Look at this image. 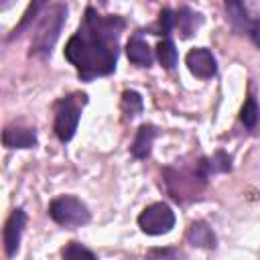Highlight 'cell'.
<instances>
[{
	"label": "cell",
	"instance_id": "cell-7",
	"mask_svg": "<svg viewBox=\"0 0 260 260\" xmlns=\"http://www.w3.org/2000/svg\"><path fill=\"white\" fill-rule=\"evenodd\" d=\"M223 8L230 24L240 35H246L256 47H260V20L252 18L242 0H223Z\"/></svg>",
	"mask_w": 260,
	"mask_h": 260
},
{
	"label": "cell",
	"instance_id": "cell-10",
	"mask_svg": "<svg viewBox=\"0 0 260 260\" xmlns=\"http://www.w3.org/2000/svg\"><path fill=\"white\" fill-rule=\"evenodd\" d=\"M2 142L6 148H32L37 146V132L22 126H6L2 132Z\"/></svg>",
	"mask_w": 260,
	"mask_h": 260
},
{
	"label": "cell",
	"instance_id": "cell-11",
	"mask_svg": "<svg viewBox=\"0 0 260 260\" xmlns=\"http://www.w3.org/2000/svg\"><path fill=\"white\" fill-rule=\"evenodd\" d=\"M185 238L195 248H215L217 246V236L211 230V225L205 223V221H193L189 225Z\"/></svg>",
	"mask_w": 260,
	"mask_h": 260
},
{
	"label": "cell",
	"instance_id": "cell-16",
	"mask_svg": "<svg viewBox=\"0 0 260 260\" xmlns=\"http://www.w3.org/2000/svg\"><path fill=\"white\" fill-rule=\"evenodd\" d=\"M47 2L49 0H32L30 4H28V8L24 10V14H22V18H20V22L14 26V30L10 32V37H8V41H12V39H16V37H20L30 24H32V20L41 14V10L47 6Z\"/></svg>",
	"mask_w": 260,
	"mask_h": 260
},
{
	"label": "cell",
	"instance_id": "cell-14",
	"mask_svg": "<svg viewBox=\"0 0 260 260\" xmlns=\"http://www.w3.org/2000/svg\"><path fill=\"white\" fill-rule=\"evenodd\" d=\"M126 55H128L130 63H134V65H138V67H150V65H152V59H154L150 47H148L138 35L128 41V45H126Z\"/></svg>",
	"mask_w": 260,
	"mask_h": 260
},
{
	"label": "cell",
	"instance_id": "cell-1",
	"mask_svg": "<svg viewBox=\"0 0 260 260\" xmlns=\"http://www.w3.org/2000/svg\"><path fill=\"white\" fill-rule=\"evenodd\" d=\"M124 28L126 20L122 16H102L91 6L85 10L77 32L65 45V57L83 81L110 75L116 69L118 41Z\"/></svg>",
	"mask_w": 260,
	"mask_h": 260
},
{
	"label": "cell",
	"instance_id": "cell-9",
	"mask_svg": "<svg viewBox=\"0 0 260 260\" xmlns=\"http://www.w3.org/2000/svg\"><path fill=\"white\" fill-rule=\"evenodd\" d=\"M24 225H26V213L22 209H14L4 223V252L8 258H12L18 252Z\"/></svg>",
	"mask_w": 260,
	"mask_h": 260
},
{
	"label": "cell",
	"instance_id": "cell-17",
	"mask_svg": "<svg viewBox=\"0 0 260 260\" xmlns=\"http://www.w3.org/2000/svg\"><path fill=\"white\" fill-rule=\"evenodd\" d=\"M156 57H158V61H160V65H162L165 69H173V67L177 65V49H175V43H173L169 37H165V39L158 43V47H156Z\"/></svg>",
	"mask_w": 260,
	"mask_h": 260
},
{
	"label": "cell",
	"instance_id": "cell-18",
	"mask_svg": "<svg viewBox=\"0 0 260 260\" xmlns=\"http://www.w3.org/2000/svg\"><path fill=\"white\" fill-rule=\"evenodd\" d=\"M122 112H124V116H126L128 120L136 118V116L142 112V98H140L138 91L126 89V91L122 93Z\"/></svg>",
	"mask_w": 260,
	"mask_h": 260
},
{
	"label": "cell",
	"instance_id": "cell-8",
	"mask_svg": "<svg viewBox=\"0 0 260 260\" xmlns=\"http://www.w3.org/2000/svg\"><path fill=\"white\" fill-rule=\"evenodd\" d=\"M185 63H187L189 71L199 79H211L217 73V61L211 55V51L205 47L191 49L185 57Z\"/></svg>",
	"mask_w": 260,
	"mask_h": 260
},
{
	"label": "cell",
	"instance_id": "cell-23",
	"mask_svg": "<svg viewBox=\"0 0 260 260\" xmlns=\"http://www.w3.org/2000/svg\"><path fill=\"white\" fill-rule=\"evenodd\" d=\"M150 256H181V252H177V250H152Z\"/></svg>",
	"mask_w": 260,
	"mask_h": 260
},
{
	"label": "cell",
	"instance_id": "cell-22",
	"mask_svg": "<svg viewBox=\"0 0 260 260\" xmlns=\"http://www.w3.org/2000/svg\"><path fill=\"white\" fill-rule=\"evenodd\" d=\"M244 2V6H246V10L250 12V16L252 18H256L254 14H258L260 12V0H242ZM258 20V18H256Z\"/></svg>",
	"mask_w": 260,
	"mask_h": 260
},
{
	"label": "cell",
	"instance_id": "cell-6",
	"mask_svg": "<svg viewBox=\"0 0 260 260\" xmlns=\"http://www.w3.org/2000/svg\"><path fill=\"white\" fill-rule=\"evenodd\" d=\"M138 225L148 236H162L175 228V211L162 201L152 203L140 211Z\"/></svg>",
	"mask_w": 260,
	"mask_h": 260
},
{
	"label": "cell",
	"instance_id": "cell-24",
	"mask_svg": "<svg viewBox=\"0 0 260 260\" xmlns=\"http://www.w3.org/2000/svg\"><path fill=\"white\" fill-rule=\"evenodd\" d=\"M14 0H0V8L2 10H6V8H10V4H12Z\"/></svg>",
	"mask_w": 260,
	"mask_h": 260
},
{
	"label": "cell",
	"instance_id": "cell-19",
	"mask_svg": "<svg viewBox=\"0 0 260 260\" xmlns=\"http://www.w3.org/2000/svg\"><path fill=\"white\" fill-rule=\"evenodd\" d=\"M240 120H242V124H244L248 130H254V128H256V124H258V120H260V108H258V102H256L254 95H250V98L244 102L242 112H240Z\"/></svg>",
	"mask_w": 260,
	"mask_h": 260
},
{
	"label": "cell",
	"instance_id": "cell-12",
	"mask_svg": "<svg viewBox=\"0 0 260 260\" xmlns=\"http://www.w3.org/2000/svg\"><path fill=\"white\" fill-rule=\"evenodd\" d=\"M158 130L152 126V124H142L138 130H136V136H134V142L130 146V152L134 158H146L150 154V148H152V142L156 138Z\"/></svg>",
	"mask_w": 260,
	"mask_h": 260
},
{
	"label": "cell",
	"instance_id": "cell-21",
	"mask_svg": "<svg viewBox=\"0 0 260 260\" xmlns=\"http://www.w3.org/2000/svg\"><path fill=\"white\" fill-rule=\"evenodd\" d=\"M63 256L65 258H89V260L95 258V254L91 250L83 248L79 242H69V246L63 248Z\"/></svg>",
	"mask_w": 260,
	"mask_h": 260
},
{
	"label": "cell",
	"instance_id": "cell-4",
	"mask_svg": "<svg viewBox=\"0 0 260 260\" xmlns=\"http://www.w3.org/2000/svg\"><path fill=\"white\" fill-rule=\"evenodd\" d=\"M85 102H87L85 93H69L55 104L53 130L61 142H69L73 138L77 124H79V118H81V108L85 106Z\"/></svg>",
	"mask_w": 260,
	"mask_h": 260
},
{
	"label": "cell",
	"instance_id": "cell-5",
	"mask_svg": "<svg viewBox=\"0 0 260 260\" xmlns=\"http://www.w3.org/2000/svg\"><path fill=\"white\" fill-rule=\"evenodd\" d=\"M49 215L55 223L63 228H79L91 219L87 205L73 195H61L53 199L49 205Z\"/></svg>",
	"mask_w": 260,
	"mask_h": 260
},
{
	"label": "cell",
	"instance_id": "cell-15",
	"mask_svg": "<svg viewBox=\"0 0 260 260\" xmlns=\"http://www.w3.org/2000/svg\"><path fill=\"white\" fill-rule=\"evenodd\" d=\"M197 162H199L201 171L207 177H211L215 173H228L232 169V156L228 152H223V150H217L211 158H199Z\"/></svg>",
	"mask_w": 260,
	"mask_h": 260
},
{
	"label": "cell",
	"instance_id": "cell-13",
	"mask_svg": "<svg viewBox=\"0 0 260 260\" xmlns=\"http://www.w3.org/2000/svg\"><path fill=\"white\" fill-rule=\"evenodd\" d=\"M201 22H203V16L199 12H193L187 6H183V8H179L175 12V28L179 30L181 39H189L199 28Z\"/></svg>",
	"mask_w": 260,
	"mask_h": 260
},
{
	"label": "cell",
	"instance_id": "cell-3",
	"mask_svg": "<svg viewBox=\"0 0 260 260\" xmlns=\"http://www.w3.org/2000/svg\"><path fill=\"white\" fill-rule=\"evenodd\" d=\"M67 18V6L65 4H55L45 12L41 24L37 26V32L30 41V55L35 57H49L53 53V47L61 35V28Z\"/></svg>",
	"mask_w": 260,
	"mask_h": 260
},
{
	"label": "cell",
	"instance_id": "cell-20",
	"mask_svg": "<svg viewBox=\"0 0 260 260\" xmlns=\"http://www.w3.org/2000/svg\"><path fill=\"white\" fill-rule=\"evenodd\" d=\"M173 28H175V12L171 8H162L160 16H158V24L152 26L150 30H152V35H162V39H165L171 35Z\"/></svg>",
	"mask_w": 260,
	"mask_h": 260
},
{
	"label": "cell",
	"instance_id": "cell-2",
	"mask_svg": "<svg viewBox=\"0 0 260 260\" xmlns=\"http://www.w3.org/2000/svg\"><path fill=\"white\" fill-rule=\"evenodd\" d=\"M165 177V187L167 193L177 201V203H187L191 199H195L201 189L207 183V175L201 171L199 162H195V167H181V169H173L167 167L162 171Z\"/></svg>",
	"mask_w": 260,
	"mask_h": 260
}]
</instances>
